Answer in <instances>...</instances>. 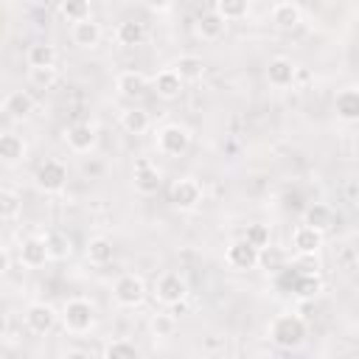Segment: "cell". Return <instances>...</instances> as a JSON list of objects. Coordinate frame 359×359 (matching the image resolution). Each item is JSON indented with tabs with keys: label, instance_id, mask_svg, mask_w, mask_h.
Instances as JSON below:
<instances>
[{
	"label": "cell",
	"instance_id": "obj_1",
	"mask_svg": "<svg viewBox=\"0 0 359 359\" xmlns=\"http://www.w3.org/2000/svg\"><path fill=\"white\" fill-rule=\"evenodd\" d=\"M266 334H269V342H272L275 348L292 351V348H300V345L306 342L309 325H306V320H303L300 314L286 311V314H275V317H272Z\"/></svg>",
	"mask_w": 359,
	"mask_h": 359
},
{
	"label": "cell",
	"instance_id": "obj_2",
	"mask_svg": "<svg viewBox=\"0 0 359 359\" xmlns=\"http://www.w3.org/2000/svg\"><path fill=\"white\" fill-rule=\"evenodd\" d=\"M62 325L67 334H87L95 325V306L84 297H70L62 306Z\"/></svg>",
	"mask_w": 359,
	"mask_h": 359
},
{
	"label": "cell",
	"instance_id": "obj_3",
	"mask_svg": "<svg viewBox=\"0 0 359 359\" xmlns=\"http://www.w3.org/2000/svg\"><path fill=\"white\" fill-rule=\"evenodd\" d=\"M154 297L157 303H163L165 309H174V306H182L188 300V283L182 275L177 272H163L157 280H154Z\"/></svg>",
	"mask_w": 359,
	"mask_h": 359
},
{
	"label": "cell",
	"instance_id": "obj_4",
	"mask_svg": "<svg viewBox=\"0 0 359 359\" xmlns=\"http://www.w3.org/2000/svg\"><path fill=\"white\" fill-rule=\"evenodd\" d=\"M191 146V132L182 123H165L157 132V151L165 157H182Z\"/></svg>",
	"mask_w": 359,
	"mask_h": 359
},
{
	"label": "cell",
	"instance_id": "obj_5",
	"mask_svg": "<svg viewBox=\"0 0 359 359\" xmlns=\"http://www.w3.org/2000/svg\"><path fill=\"white\" fill-rule=\"evenodd\" d=\"M112 297L118 306L123 309H137L143 300H146V283L140 275H121L115 283H112Z\"/></svg>",
	"mask_w": 359,
	"mask_h": 359
},
{
	"label": "cell",
	"instance_id": "obj_6",
	"mask_svg": "<svg viewBox=\"0 0 359 359\" xmlns=\"http://www.w3.org/2000/svg\"><path fill=\"white\" fill-rule=\"evenodd\" d=\"M34 180H36V188H39V191H45V194H59V191H65V185H67V165H65L62 160H45V163L36 168Z\"/></svg>",
	"mask_w": 359,
	"mask_h": 359
},
{
	"label": "cell",
	"instance_id": "obj_7",
	"mask_svg": "<svg viewBox=\"0 0 359 359\" xmlns=\"http://www.w3.org/2000/svg\"><path fill=\"white\" fill-rule=\"evenodd\" d=\"M59 317H62V314H56V309H53L50 303L36 300V303H31V306L25 309V328H28L31 334H36V337H45V334L53 331V325H56Z\"/></svg>",
	"mask_w": 359,
	"mask_h": 359
},
{
	"label": "cell",
	"instance_id": "obj_8",
	"mask_svg": "<svg viewBox=\"0 0 359 359\" xmlns=\"http://www.w3.org/2000/svg\"><path fill=\"white\" fill-rule=\"evenodd\" d=\"M258 252H261V250L252 247V244L241 236V238H236V241L227 244L224 261H227V266H233V269H238V272H250V269L258 266Z\"/></svg>",
	"mask_w": 359,
	"mask_h": 359
},
{
	"label": "cell",
	"instance_id": "obj_9",
	"mask_svg": "<svg viewBox=\"0 0 359 359\" xmlns=\"http://www.w3.org/2000/svg\"><path fill=\"white\" fill-rule=\"evenodd\" d=\"M17 255H20V264L28 266V269H39V266H45V264L50 261V250H48L45 236H25V238L20 241Z\"/></svg>",
	"mask_w": 359,
	"mask_h": 359
},
{
	"label": "cell",
	"instance_id": "obj_10",
	"mask_svg": "<svg viewBox=\"0 0 359 359\" xmlns=\"http://www.w3.org/2000/svg\"><path fill=\"white\" fill-rule=\"evenodd\" d=\"M202 202V185L191 177H182L171 185V205L177 210H194Z\"/></svg>",
	"mask_w": 359,
	"mask_h": 359
},
{
	"label": "cell",
	"instance_id": "obj_11",
	"mask_svg": "<svg viewBox=\"0 0 359 359\" xmlns=\"http://www.w3.org/2000/svg\"><path fill=\"white\" fill-rule=\"evenodd\" d=\"M320 247H323V230H317V227H311V224H297V227L292 230V250H294L297 255H303V258L317 255Z\"/></svg>",
	"mask_w": 359,
	"mask_h": 359
},
{
	"label": "cell",
	"instance_id": "obj_12",
	"mask_svg": "<svg viewBox=\"0 0 359 359\" xmlns=\"http://www.w3.org/2000/svg\"><path fill=\"white\" fill-rule=\"evenodd\" d=\"M95 140H98V135H95V126H93V123H73V126H67V132H65V143H67V149L76 151V154L93 151V149H95Z\"/></svg>",
	"mask_w": 359,
	"mask_h": 359
},
{
	"label": "cell",
	"instance_id": "obj_13",
	"mask_svg": "<svg viewBox=\"0 0 359 359\" xmlns=\"http://www.w3.org/2000/svg\"><path fill=\"white\" fill-rule=\"evenodd\" d=\"M266 79H269V84L278 87V90L292 87L294 79H297V65H294L292 59H286V56H275V59H269V65H266Z\"/></svg>",
	"mask_w": 359,
	"mask_h": 359
},
{
	"label": "cell",
	"instance_id": "obj_14",
	"mask_svg": "<svg viewBox=\"0 0 359 359\" xmlns=\"http://www.w3.org/2000/svg\"><path fill=\"white\" fill-rule=\"evenodd\" d=\"M163 185V174L157 171V165H151L149 160H137L135 165V191L143 194V196H151L157 194Z\"/></svg>",
	"mask_w": 359,
	"mask_h": 359
},
{
	"label": "cell",
	"instance_id": "obj_15",
	"mask_svg": "<svg viewBox=\"0 0 359 359\" xmlns=\"http://www.w3.org/2000/svg\"><path fill=\"white\" fill-rule=\"evenodd\" d=\"M269 20H272V25H275L278 31H294V28L300 25L303 14H300V6H297V3H292V0H280V3L272 6Z\"/></svg>",
	"mask_w": 359,
	"mask_h": 359
},
{
	"label": "cell",
	"instance_id": "obj_16",
	"mask_svg": "<svg viewBox=\"0 0 359 359\" xmlns=\"http://www.w3.org/2000/svg\"><path fill=\"white\" fill-rule=\"evenodd\" d=\"M149 79L140 73V70H123V73H118V79H115V87H118V93L123 95V98H143L146 93H149Z\"/></svg>",
	"mask_w": 359,
	"mask_h": 359
},
{
	"label": "cell",
	"instance_id": "obj_17",
	"mask_svg": "<svg viewBox=\"0 0 359 359\" xmlns=\"http://www.w3.org/2000/svg\"><path fill=\"white\" fill-rule=\"evenodd\" d=\"M334 112L339 121H359V87H342L334 98Z\"/></svg>",
	"mask_w": 359,
	"mask_h": 359
},
{
	"label": "cell",
	"instance_id": "obj_18",
	"mask_svg": "<svg viewBox=\"0 0 359 359\" xmlns=\"http://www.w3.org/2000/svg\"><path fill=\"white\" fill-rule=\"evenodd\" d=\"M151 84H154L157 95H160V98H165V101H174V98H180V93H182V87H185V81L180 79V73H177L174 67H165V70H160V73L151 79Z\"/></svg>",
	"mask_w": 359,
	"mask_h": 359
},
{
	"label": "cell",
	"instance_id": "obj_19",
	"mask_svg": "<svg viewBox=\"0 0 359 359\" xmlns=\"http://www.w3.org/2000/svg\"><path fill=\"white\" fill-rule=\"evenodd\" d=\"M3 112H6V118H11V121H25V118L34 112V98H31V93H25V90L8 93L6 101H3Z\"/></svg>",
	"mask_w": 359,
	"mask_h": 359
},
{
	"label": "cell",
	"instance_id": "obj_20",
	"mask_svg": "<svg viewBox=\"0 0 359 359\" xmlns=\"http://www.w3.org/2000/svg\"><path fill=\"white\" fill-rule=\"evenodd\" d=\"M227 28V20L213 8V11H202L196 17V34L205 39V42H216Z\"/></svg>",
	"mask_w": 359,
	"mask_h": 359
},
{
	"label": "cell",
	"instance_id": "obj_21",
	"mask_svg": "<svg viewBox=\"0 0 359 359\" xmlns=\"http://www.w3.org/2000/svg\"><path fill=\"white\" fill-rule=\"evenodd\" d=\"M70 39H73V45H79V48H95V45L101 42V25H98L93 17H87V20H81V22H73V25H70Z\"/></svg>",
	"mask_w": 359,
	"mask_h": 359
},
{
	"label": "cell",
	"instance_id": "obj_22",
	"mask_svg": "<svg viewBox=\"0 0 359 359\" xmlns=\"http://www.w3.org/2000/svg\"><path fill=\"white\" fill-rule=\"evenodd\" d=\"M149 126H151V118H149L146 109L129 107V109L121 112V129H123V132H129V135H146Z\"/></svg>",
	"mask_w": 359,
	"mask_h": 359
},
{
	"label": "cell",
	"instance_id": "obj_23",
	"mask_svg": "<svg viewBox=\"0 0 359 359\" xmlns=\"http://www.w3.org/2000/svg\"><path fill=\"white\" fill-rule=\"evenodd\" d=\"M84 255H87V261H90V264H95V266H104V264H109V261H112V255H115V247H112V241H109L107 236H93V238L87 241V250H84Z\"/></svg>",
	"mask_w": 359,
	"mask_h": 359
},
{
	"label": "cell",
	"instance_id": "obj_24",
	"mask_svg": "<svg viewBox=\"0 0 359 359\" xmlns=\"http://www.w3.org/2000/svg\"><path fill=\"white\" fill-rule=\"evenodd\" d=\"M115 39H118V45H123V48H137V45L146 39V28H143V22H137V20H123V22H118V28H115Z\"/></svg>",
	"mask_w": 359,
	"mask_h": 359
},
{
	"label": "cell",
	"instance_id": "obj_25",
	"mask_svg": "<svg viewBox=\"0 0 359 359\" xmlns=\"http://www.w3.org/2000/svg\"><path fill=\"white\" fill-rule=\"evenodd\" d=\"M171 67L180 73V79H182V81H199V79L205 76V62H202L199 56H194V53L177 56Z\"/></svg>",
	"mask_w": 359,
	"mask_h": 359
},
{
	"label": "cell",
	"instance_id": "obj_26",
	"mask_svg": "<svg viewBox=\"0 0 359 359\" xmlns=\"http://www.w3.org/2000/svg\"><path fill=\"white\" fill-rule=\"evenodd\" d=\"M48 250H50V261H65L73 255V238L65 230H48L45 233Z\"/></svg>",
	"mask_w": 359,
	"mask_h": 359
},
{
	"label": "cell",
	"instance_id": "obj_27",
	"mask_svg": "<svg viewBox=\"0 0 359 359\" xmlns=\"http://www.w3.org/2000/svg\"><path fill=\"white\" fill-rule=\"evenodd\" d=\"M28 67H56V48L50 42H36L25 50Z\"/></svg>",
	"mask_w": 359,
	"mask_h": 359
},
{
	"label": "cell",
	"instance_id": "obj_28",
	"mask_svg": "<svg viewBox=\"0 0 359 359\" xmlns=\"http://www.w3.org/2000/svg\"><path fill=\"white\" fill-rule=\"evenodd\" d=\"M25 140L20 137V135H14V132H6L3 137H0V157H3V163H8V165H14V163H20L22 157H25Z\"/></svg>",
	"mask_w": 359,
	"mask_h": 359
},
{
	"label": "cell",
	"instance_id": "obj_29",
	"mask_svg": "<svg viewBox=\"0 0 359 359\" xmlns=\"http://www.w3.org/2000/svg\"><path fill=\"white\" fill-rule=\"evenodd\" d=\"M149 331H151V337H160V339L174 337V331H177V317H174V311H157V314H151Z\"/></svg>",
	"mask_w": 359,
	"mask_h": 359
},
{
	"label": "cell",
	"instance_id": "obj_30",
	"mask_svg": "<svg viewBox=\"0 0 359 359\" xmlns=\"http://www.w3.org/2000/svg\"><path fill=\"white\" fill-rule=\"evenodd\" d=\"M283 264H286V252H283L280 247H275L272 241H269L266 247H261V252H258V266H261V269H266V272H280Z\"/></svg>",
	"mask_w": 359,
	"mask_h": 359
},
{
	"label": "cell",
	"instance_id": "obj_31",
	"mask_svg": "<svg viewBox=\"0 0 359 359\" xmlns=\"http://www.w3.org/2000/svg\"><path fill=\"white\" fill-rule=\"evenodd\" d=\"M20 210H22L20 194L11 191V188H3V191H0V219H3V222H14V219L20 216Z\"/></svg>",
	"mask_w": 359,
	"mask_h": 359
},
{
	"label": "cell",
	"instance_id": "obj_32",
	"mask_svg": "<svg viewBox=\"0 0 359 359\" xmlns=\"http://www.w3.org/2000/svg\"><path fill=\"white\" fill-rule=\"evenodd\" d=\"M331 219H334V213H331V208L323 205V202H314V205L306 208V224H311V227H317V230H323V233L331 227Z\"/></svg>",
	"mask_w": 359,
	"mask_h": 359
},
{
	"label": "cell",
	"instance_id": "obj_33",
	"mask_svg": "<svg viewBox=\"0 0 359 359\" xmlns=\"http://www.w3.org/2000/svg\"><path fill=\"white\" fill-rule=\"evenodd\" d=\"M59 11L67 22H81L90 17V0H62Z\"/></svg>",
	"mask_w": 359,
	"mask_h": 359
},
{
	"label": "cell",
	"instance_id": "obj_34",
	"mask_svg": "<svg viewBox=\"0 0 359 359\" xmlns=\"http://www.w3.org/2000/svg\"><path fill=\"white\" fill-rule=\"evenodd\" d=\"M216 11L233 22V20H244L247 11H250V0H216Z\"/></svg>",
	"mask_w": 359,
	"mask_h": 359
},
{
	"label": "cell",
	"instance_id": "obj_35",
	"mask_svg": "<svg viewBox=\"0 0 359 359\" xmlns=\"http://www.w3.org/2000/svg\"><path fill=\"white\" fill-rule=\"evenodd\" d=\"M104 356H107V359H137L140 351H137V345L129 342V339H112V342L104 348Z\"/></svg>",
	"mask_w": 359,
	"mask_h": 359
},
{
	"label": "cell",
	"instance_id": "obj_36",
	"mask_svg": "<svg viewBox=\"0 0 359 359\" xmlns=\"http://www.w3.org/2000/svg\"><path fill=\"white\" fill-rule=\"evenodd\" d=\"M320 278L314 275V272H303V275H297L294 278V294L297 297H314L317 292H320Z\"/></svg>",
	"mask_w": 359,
	"mask_h": 359
},
{
	"label": "cell",
	"instance_id": "obj_37",
	"mask_svg": "<svg viewBox=\"0 0 359 359\" xmlns=\"http://www.w3.org/2000/svg\"><path fill=\"white\" fill-rule=\"evenodd\" d=\"M244 238L252 244V247H266L269 241H272V233H269V224H261V222H255V224H247V230H244Z\"/></svg>",
	"mask_w": 359,
	"mask_h": 359
},
{
	"label": "cell",
	"instance_id": "obj_38",
	"mask_svg": "<svg viewBox=\"0 0 359 359\" xmlns=\"http://www.w3.org/2000/svg\"><path fill=\"white\" fill-rule=\"evenodd\" d=\"M56 76H59L56 67H31V81H34L36 87H45V90H48V87L56 81Z\"/></svg>",
	"mask_w": 359,
	"mask_h": 359
},
{
	"label": "cell",
	"instance_id": "obj_39",
	"mask_svg": "<svg viewBox=\"0 0 359 359\" xmlns=\"http://www.w3.org/2000/svg\"><path fill=\"white\" fill-rule=\"evenodd\" d=\"M146 6H149V11H157V14H165V11H171V6H174V0H146Z\"/></svg>",
	"mask_w": 359,
	"mask_h": 359
},
{
	"label": "cell",
	"instance_id": "obj_40",
	"mask_svg": "<svg viewBox=\"0 0 359 359\" xmlns=\"http://www.w3.org/2000/svg\"><path fill=\"white\" fill-rule=\"evenodd\" d=\"M8 266H11V252H8V247H3V252H0V272H8Z\"/></svg>",
	"mask_w": 359,
	"mask_h": 359
},
{
	"label": "cell",
	"instance_id": "obj_41",
	"mask_svg": "<svg viewBox=\"0 0 359 359\" xmlns=\"http://www.w3.org/2000/svg\"><path fill=\"white\" fill-rule=\"evenodd\" d=\"M356 266H359V250H356Z\"/></svg>",
	"mask_w": 359,
	"mask_h": 359
},
{
	"label": "cell",
	"instance_id": "obj_42",
	"mask_svg": "<svg viewBox=\"0 0 359 359\" xmlns=\"http://www.w3.org/2000/svg\"><path fill=\"white\" fill-rule=\"evenodd\" d=\"M356 334H359V323H356Z\"/></svg>",
	"mask_w": 359,
	"mask_h": 359
},
{
	"label": "cell",
	"instance_id": "obj_43",
	"mask_svg": "<svg viewBox=\"0 0 359 359\" xmlns=\"http://www.w3.org/2000/svg\"><path fill=\"white\" fill-rule=\"evenodd\" d=\"M121 3H126V0H121Z\"/></svg>",
	"mask_w": 359,
	"mask_h": 359
},
{
	"label": "cell",
	"instance_id": "obj_44",
	"mask_svg": "<svg viewBox=\"0 0 359 359\" xmlns=\"http://www.w3.org/2000/svg\"><path fill=\"white\" fill-rule=\"evenodd\" d=\"M250 3H255V0H250Z\"/></svg>",
	"mask_w": 359,
	"mask_h": 359
}]
</instances>
